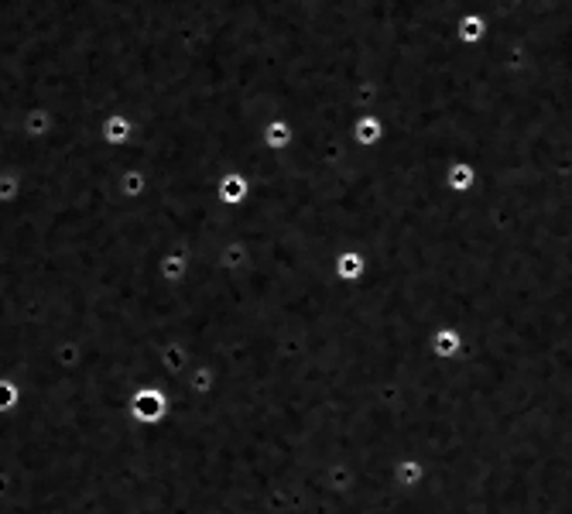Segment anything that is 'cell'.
<instances>
[{"label": "cell", "instance_id": "obj_1", "mask_svg": "<svg viewBox=\"0 0 572 514\" xmlns=\"http://www.w3.org/2000/svg\"><path fill=\"white\" fill-rule=\"evenodd\" d=\"M477 182V171L470 161H456V165H449V175H446V186L456 192V196H466V189H473Z\"/></svg>", "mask_w": 572, "mask_h": 514}, {"label": "cell", "instance_id": "obj_2", "mask_svg": "<svg viewBox=\"0 0 572 514\" xmlns=\"http://www.w3.org/2000/svg\"><path fill=\"white\" fill-rule=\"evenodd\" d=\"M483 28H487V21L480 15H463L460 17V45H477V42H483Z\"/></svg>", "mask_w": 572, "mask_h": 514}]
</instances>
